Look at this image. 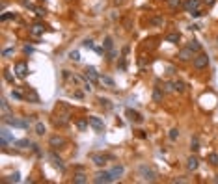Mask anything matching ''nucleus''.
Instances as JSON below:
<instances>
[{"mask_svg": "<svg viewBox=\"0 0 218 184\" xmlns=\"http://www.w3.org/2000/svg\"><path fill=\"white\" fill-rule=\"evenodd\" d=\"M69 115H71L69 106L64 104V102H58V106H56V110H54V114H52V123L56 126H65L69 123Z\"/></svg>", "mask_w": 218, "mask_h": 184, "instance_id": "f257e3e1", "label": "nucleus"}, {"mask_svg": "<svg viewBox=\"0 0 218 184\" xmlns=\"http://www.w3.org/2000/svg\"><path fill=\"white\" fill-rule=\"evenodd\" d=\"M138 175L140 177H142V180H145V182H155V180H157V171H155V169L151 167V166H140L138 167Z\"/></svg>", "mask_w": 218, "mask_h": 184, "instance_id": "f03ea898", "label": "nucleus"}, {"mask_svg": "<svg viewBox=\"0 0 218 184\" xmlns=\"http://www.w3.org/2000/svg\"><path fill=\"white\" fill-rule=\"evenodd\" d=\"M2 123L4 125H10V126H15V129H28V121L19 119V117H13V115H4L2 117Z\"/></svg>", "mask_w": 218, "mask_h": 184, "instance_id": "7ed1b4c3", "label": "nucleus"}, {"mask_svg": "<svg viewBox=\"0 0 218 184\" xmlns=\"http://www.w3.org/2000/svg\"><path fill=\"white\" fill-rule=\"evenodd\" d=\"M192 61H194V69H198V71H203V69L209 67V56L207 54H198Z\"/></svg>", "mask_w": 218, "mask_h": 184, "instance_id": "20e7f679", "label": "nucleus"}, {"mask_svg": "<svg viewBox=\"0 0 218 184\" xmlns=\"http://www.w3.org/2000/svg\"><path fill=\"white\" fill-rule=\"evenodd\" d=\"M0 136H2V138H0V145L4 147V151H6V147H8V143H15V138H13V134H11L8 129H6V126H4L2 130H0Z\"/></svg>", "mask_w": 218, "mask_h": 184, "instance_id": "39448f33", "label": "nucleus"}, {"mask_svg": "<svg viewBox=\"0 0 218 184\" xmlns=\"http://www.w3.org/2000/svg\"><path fill=\"white\" fill-rule=\"evenodd\" d=\"M93 182H97V184H108V182H114V177H112L110 171H99L93 177Z\"/></svg>", "mask_w": 218, "mask_h": 184, "instance_id": "423d86ee", "label": "nucleus"}, {"mask_svg": "<svg viewBox=\"0 0 218 184\" xmlns=\"http://www.w3.org/2000/svg\"><path fill=\"white\" fill-rule=\"evenodd\" d=\"M194 54H196V52L192 50V48L185 47V48H181V50L177 52V58H179L181 61H190V60H194V58H196Z\"/></svg>", "mask_w": 218, "mask_h": 184, "instance_id": "0eeeda50", "label": "nucleus"}, {"mask_svg": "<svg viewBox=\"0 0 218 184\" xmlns=\"http://www.w3.org/2000/svg\"><path fill=\"white\" fill-rule=\"evenodd\" d=\"M84 78H90L91 82H101V76H99V73H97V69L91 67V65H88L86 69H84Z\"/></svg>", "mask_w": 218, "mask_h": 184, "instance_id": "6e6552de", "label": "nucleus"}, {"mask_svg": "<svg viewBox=\"0 0 218 184\" xmlns=\"http://www.w3.org/2000/svg\"><path fill=\"white\" fill-rule=\"evenodd\" d=\"M104 50H106V60H114L116 58V52H114V41H112V37L108 35V37H104Z\"/></svg>", "mask_w": 218, "mask_h": 184, "instance_id": "1a4fd4ad", "label": "nucleus"}, {"mask_svg": "<svg viewBox=\"0 0 218 184\" xmlns=\"http://www.w3.org/2000/svg\"><path fill=\"white\" fill-rule=\"evenodd\" d=\"M88 123H90V126H91V129H93L95 132H104V123H103V119H99V117H93V115H91L90 119H88Z\"/></svg>", "mask_w": 218, "mask_h": 184, "instance_id": "9d476101", "label": "nucleus"}, {"mask_svg": "<svg viewBox=\"0 0 218 184\" xmlns=\"http://www.w3.org/2000/svg\"><path fill=\"white\" fill-rule=\"evenodd\" d=\"M15 74L19 76V78H24V76L28 74V65L24 61H17L15 63Z\"/></svg>", "mask_w": 218, "mask_h": 184, "instance_id": "9b49d317", "label": "nucleus"}, {"mask_svg": "<svg viewBox=\"0 0 218 184\" xmlns=\"http://www.w3.org/2000/svg\"><path fill=\"white\" fill-rule=\"evenodd\" d=\"M110 173H112V177H114V180H119V179L125 175V167H123L121 164H116L114 167L110 169Z\"/></svg>", "mask_w": 218, "mask_h": 184, "instance_id": "f8f14e48", "label": "nucleus"}, {"mask_svg": "<svg viewBox=\"0 0 218 184\" xmlns=\"http://www.w3.org/2000/svg\"><path fill=\"white\" fill-rule=\"evenodd\" d=\"M106 160H108L106 154H91V162H93L97 167H103L104 164H106Z\"/></svg>", "mask_w": 218, "mask_h": 184, "instance_id": "ddd939ff", "label": "nucleus"}, {"mask_svg": "<svg viewBox=\"0 0 218 184\" xmlns=\"http://www.w3.org/2000/svg\"><path fill=\"white\" fill-rule=\"evenodd\" d=\"M186 167H188V171H196V169L200 167V160L196 158V156H188V160H186Z\"/></svg>", "mask_w": 218, "mask_h": 184, "instance_id": "4468645a", "label": "nucleus"}, {"mask_svg": "<svg viewBox=\"0 0 218 184\" xmlns=\"http://www.w3.org/2000/svg\"><path fill=\"white\" fill-rule=\"evenodd\" d=\"M127 117L131 119V121H134V123H142L144 121V117L138 114V112H134V110H131V108H127Z\"/></svg>", "mask_w": 218, "mask_h": 184, "instance_id": "2eb2a0df", "label": "nucleus"}, {"mask_svg": "<svg viewBox=\"0 0 218 184\" xmlns=\"http://www.w3.org/2000/svg\"><path fill=\"white\" fill-rule=\"evenodd\" d=\"M185 9L188 13L194 9H200V0H185Z\"/></svg>", "mask_w": 218, "mask_h": 184, "instance_id": "dca6fc26", "label": "nucleus"}, {"mask_svg": "<svg viewBox=\"0 0 218 184\" xmlns=\"http://www.w3.org/2000/svg\"><path fill=\"white\" fill-rule=\"evenodd\" d=\"M173 82V91L175 93H185V89H186V84L183 82V80H172Z\"/></svg>", "mask_w": 218, "mask_h": 184, "instance_id": "f3484780", "label": "nucleus"}, {"mask_svg": "<svg viewBox=\"0 0 218 184\" xmlns=\"http://www.w3.org/2000/svg\"><path fill=\"white\" fill-rule=\"evenodd\" d=\"M101 84H103V86H106L108 89H114V88H116L114 78H110V76H106V74H103V76H101Z\"/></svg>", "mask_w": 218, "mask_h": 184, "instance_id": "a211bd4d", "label": "nucleus"}, {"mask_svg": "<svg viewBox=\"0 0 218 184\" xmlns=\"http://www.w3.org/2000/svg\"><path fill=\"white\" fill-rule=\"evenodd\" d=\"M26 101H28V102H32V104H37V102H39V95H37L34 89H28V93H26Z\"/></svg>", "mask_w": 218, "mask_h": 184, "instance_id": "6ab92c4d", "label": "nucleus"}, {"mask_svg": "<svg viewBox=\"0 0 218 184\" xmlns=\"http://www.w3.org/2000/svg\"><path fill=\"white\" fill-rule=\"evenodd\" d=\"M43 32H45L43 24H34V26L30 28V35H34V37H37V35H41Z\"/></svg>", "mask_w": 218, "mask_h": 184, "instance_id": "aec40b11", "label": "nucleus"}, {"mask_svg": "<svg viewBox=\"0 0 218 184\" xmlns=\"http://www.w3.org/2000/svg\"><path fill=\"white\" fill-rule=\"evenodd\" d=\"M51 145L52 147H64L65 145V139L62 138V136H52L51 138Z\"/></svg>", "mask_w": 218, "mask_h": 184, "instance_id": "412c9836", "label": "nucleus"}, {"mask_svg": "<svg viewBox=\"0 0 218 184\" xmlns=\"http://www.w3.org/2000/svg\"><path fill=\"white\" fill-rule=\"evenodd\" d=\"M149 24H151V26H162V24H164V17H162V15H155V17H151Z\"/></svg>", "mask_w": 218, "mask_h": 184, "instance_id": "4be33fe9", "label": "nucleus"}, {"mask_svg": "<svg viewBox=\"0 0 218 184\" xmlns=\"http://www.w3.org/2000/svg\"><path fill=\"white\" fill-rule=\"evenodd\" d=\"M51 160H52V164H54L56 167L64 169V160H62L60 156H56V153H51Z\"/></svg>", "mask_w": 218, "mask_h": 184, "instance_id": "5701e85b", "label": "nucleus"}, {"mask_svg": "<svg viewBox=\"0 0 218 184\" xmlns=\"http://www.w3.org/2000/svg\"><path fill=\"white\" fill-rule=\"evenodd\" d=\"M179 39H181V35H179L177 32H172V34L166 35V41H168V43H179Z\"/></svg>", "mask_w": 218, "mask_h": 184, "instance_id": "b1692460", "label": "nucleus"}, {"mask_svg": "<svg viewBox=\"0 0 218 184\" xmlns=\"http://www.w3.org/2000/svg\"><path fill=\"white\" fill-rule=\"evenodd\" d=\"M73 182H76V184H84V182H88V177L84 175V173H76V175H73Z\"/></svg>", "mask_w": 218, "mask_h": 184, "instance_id": "393cba45", "label": "nucleus"}, {"mask_svg": "<svg viewBox=\"0 0 218 184\" xmlns=\"http://www.w3.org/2000/svg\"><path fill=\"white\" fill-rule=\"evenodd\" d=\"M162 95H164V91H160V88H155V91H153V101L155 102H162Z\"/></svg>", "mask_w": 218, "mask_h": 184, "instance_id": "a878e982", "label": "nucleus"}, {"mask_svg": "<svg viewBox=\"0 0 218 184\" xmlns=\"http://www.w3.org/2000/svg\"><path fill=\"white\" fill-rule=\"evenodd\" d=\"M0 112H2V115H8V112H10V104L4 97H2V101H0Z\"/></svg>", "mask_w": 218, "mask_h": 184, "instance_id": "bb28decb", "label": "nucleus"}, {"mask_svg": "<svg viewBox=\"0 0 218 184\" xmlns=\"http://www.w3.org/2000/svg\"><path fill=\"white\" fill-rule=\"evenodd\" d=\"M34 130H36V134H37V136H43V134L47 132V129H45V125L43 123H36V126H34Z\"/></svg>", "mask_w": 218, "mask_h": 184, "instance_id": "cd10ccee", "label": "nucleus"}, {"mask_svg": "<svg viewBox=\"0 0 218 184\" xmlns=\"http://www.w3.org/2000/svg\"><path fill=\"white\" fill-rule=\"evenodd\" d=\"M186 47H188V48H192L194 52H200V50H201V45H200V41H196V39H192V41H190V43H188Z\"/></svg>", "mask_w": 218, "mask_h": 184, "instance_id": "c85d7f7f", "label": "nucleus"}, {"mask_svg": "<svg viewBox=\"0 0 218 184\" xmlns=\"http://www.w3.org/2000/svg\"><path fill=\"white\" fill-rule=\"evenodd\" d=\"M190 151L192 153H198L200 151V141H198V138H196V136L190 139Z\"/></svg>", "mask_w": 218, "mask_h": 184, "instance_id": "c756f323", "label": "nucleus"}, {"mask_svg": "<svg viewBox=\"0 0 218 184\" xmlns=\"http://www.w3.org/2000/svg\"><path fill=\"white\" fill-rule=\"evenodd\" d=\"M28 145H30V141H28L26 138L24 139H15V147H19V149H26Z\"/></svg>", "mask_w": 218, "mask_h": 184, "instance_id": "7c9ffc66", "label": "nucleus"}, {"mask_svg": "<svg viewBox=\"0 0 218 184\" xmlns=\"http://www.w3.org/2000/svg\"><path fill=\"white\" fill-rule=\"evenodd\" d=\"M160 89H162L164 93H173V82H164Z\"/></svg>", "mask_w": 218, "mask_h": 184, "instance_id": "2f4dec72", "label": "nucleus"}, {"mask_svg": "<svg viewBox=\"0 0 218 184\" xmlns=\"http://www.w3.org/2000/svg\"><path fill=\"white\" fill-rule=\"evenodd\" d=\"M21 180V175L15 171V173H13V175H10V179H4L2 182H19Z\"/></svg>", "mask_w": 218, "mask_h": 184, "instance_id": "473e14b6", "label": "nucleus"}, {"mask_svg": "<svg viewBox=\"0 0 218 184\" xmlns=\"http://www.w3.org/2000/svg\"><path fill=\"white\" fill-rule=\"evenodd\" d=\"M168 138H170L172 141H175V139L179 138V129H172L170 132H168Z\"/></svg>", "mask_w": 218, "mask_h": 184, "instance_id": "72a5a7b5", "label": "nucleus"}, {"mask_svg": "<svg viewBox=\"0 0 218 184\" xmlns=\"http://www.w3.org/2000/svg\"><path fill=\"white\" fill-rule=\"evenodd\" d=\"M11 97H13V99H17V101H23V99H26V95H23L19 89H13V91H11Z\"/></svg>", "mask_w": 218, "mask_h": 184, "instance_id": "f704fd0d", "label": "nucleus"}, {"mask_svg": "<svg viewBox=\"0 0 218 184\" xmlns=\"http://www.w3.org/2000/svg\"><path fill=\"white\" fill-rule=\"evenodd\" d=\"M207 160H209L213 166H218V154H216V153H211L209 156H207Z\"/></svg>", "mask_w": 218, "mask_h": 184, "instance_id": "c9c22d12", "label": "nucleus"}, {"mask_svg": "<svg viewBox=\"0 0 218 184\" xmlns=\"http://www.w3.org/2000/svg\"><path fill=\"white\" fill-rule=\"evenodd\" d=\"M69 60H73V61H80V54H79V50H71V52H69Z\"/></svg>", "mask_w": 218, "mask_h": 184, "instance_id": "e433bc0d", "label": "nucleus"}, {"mask_svg": "<svg viewBox=\"0 0 218 184\" xmlns=\"http://www.w3.org/2000/svg\"><path fill=\"white\" fill-rule=\"evenodd\" d=\"M4 78L8 80L10 84H15V76H13V74L10 73V71H4Z\"/></svg>", "mask_w": 218, "mask_h": 184, "instance_id": "4c0bfd02", "label": "nucleus"}, {"mask_svg": "<svg viewBox=\"0 0 218 184\" xmlns=\"http://www.w3.org/2000/svg\"><path fill=\"white\" fill-rule=\"evenodd\" d=\"M8 19H15V13H2L0 20H8Z\"/></svg>", "mask_w": 218, "mask_h": 184, "instance_id": "58836bf2", "label": "nucleus"}, {"mask_svg": "<svg viewBox=\"0 0 218 184\" xmlns=\"http://www.w3.org/2000/svg\"><path fill=\"white\" fill-rule=\"evenodd\" d=\"M82 47H86V48H93V41H91V39H84Z\"/></svg>", "mask_w": 218, "mask_h": 184, "instance_id": "ea45409f", "label": "nucleus"}, {"mask_svg": "<svg viewBox=\"0 0 218 184\" xmlns=\"http://www.w3.org/2000/svg\"><path fill=\"white\" fill-rule=\"evenodd\" d=\"M13 54V48H4L2 50V58H8V56H11Z\"/></svg>", "mask_w": 218, "mask_h": 184, "instance_id": "a19ab883", "label": "nucleus"}, {"mask_svg": "<svg viewBox=\"0 0 218 184\" xmlns=\"http://www.w3.org/2000/svg\"><path fill=\"white\" fill-rule=\"evenodd\" d=\"M99 102H101V106H104V108H110V101H108V99H99Z\"/></svg>", "mask_w": 218, "mask_h": 184, "instance_id": "79ce46f5", "label": "nucleus"}, {"mask_svg": "<svg viewBox=\"0 0 218 184\" xmlns=\"http://www.w3.org/2000/svg\"><path fill=\"white\" fill-rule=\"evenodd\" d=\"M190 15H192L194 19H198V17H201V9H194V11H190Z\"/></svg>", "mask_w": 218, "mask_h": 184, "instance_id": "37998d69", "label": "nucleus"}, {"mask_svg": "<svg viewBox=\"0 0 218 184\" xmlns=\"http://www.w3.org/2000/svg\"><path fill=\"white\" fill-rule=\"evenodd\" d=\"M88 125H90L88 121H80V123H79V129H80V130H84V129H86Z\"/></svg>", "mask_w": 218, "mask_h": 184, "instance_id": "c03bdc74", "label": "nucleus"}, {"mask_svg": "<svg viewBox=\"0 0 218 184\" xmlns=\"http://www.w3.org/2000/svg\"><path fill=\"white\" fill-rule=\"evenodd\" d=\"M73 97H75V99H82V97H84V93H82V91H75Z\"/></svg>", "mask_w": 218, "mask_h": 184, "instance_id": "a18cd8bd", "label": "nucleus"}, {"mask_svg": "<svg viewBox=\"0 0 218 184\" xmlns=\"http://www.w3.org/2000/svg\"><path fill=\"white\" fill-rule=\"evenodd\" d=\"M181 4V0H170V6L172 8H175V6H179Z\"/></svg>", "mask_w": 218, "mask_h": 184, "instance_id": "49530a36", "label": "nucleus"}, {"mask_svg": "<svg viewBox=\"0 0 218 184\" xmlns=\"http://www.w3.org/2000/svg\"><path fill=\"white\" fill-rule=\"evenodd\" d=\"M23 6H26V8H30V9H36V8H34V4H30V2H26V0H23Z\"/></svg>", "mask_w": 218, "mask_h": 184, "instance_id": "de8ad7c7", "label": "nucleus"}, {"mask_svg": "<svg viewBox=\"0 0 218 184\" xmlns=\"http://www.w3.org/2000/svg\"><path fill=\"white\" fill-rule=\"evenodd\" d=\"M36 15L37 17H45V9H36Z\"/></svg>", "mask_w": 218, "mask_h": 184, "instance_id": "09e8293b", "label": "nucleus"}, {"mask_svg": "<svg viewBox=\"0 0 218 184\" xmlns=\"http://www.w3.org/2000/svg\"><path fill=\"white\" fill-rule=\"evenodd\" d=\"M214 2H216V0H205V6L211 8V6H214Z\"/></svg>", "mask_w": 218, "mask_h": 184, "instance_id": "8fccbe9b", "label": "nucleus"}, {"mask_svg": "<svg viewBox=\"0 0 218 184\" xmlns=\"http://www.w3.org/2000/svg\"><path fill=\"white\" fill-rule=\"evenodd\" d=\"M188 28H190V30H194V32H196V30H200V24H190Z\"/></svg>", "mask_w": 218, "mask_h": 184, "instance_id": "3c124183", "label": "nucleus"}, {"mask_svg": "<svg viewBox=\"0 0 218 184\" xmlns=\"http://www.w3.org/2000/svg\"><path fill=\"white\" fill-rule=\"evenodd\" d=\"M24 52L30 54V52H34V48H32V47H24Z\"/></svg>", "mask_w": 218, "mask_h": 184, "instance_id": "603ef678", "label": "nucleus"}, {"mask_svg": "<svg viewBox=\"0 0 218 184\" xmlns=\"http://www.w3.org/2000/svg\"><path fill=\"white\" fill-rule=\"evenodd\" d=\"M216 43H218V37H216Z\"/></svg>", "mask_w": 218, "mask_h": 184, "instance_id": "864d4df0", "label": "nucleus"}]
</instances>
